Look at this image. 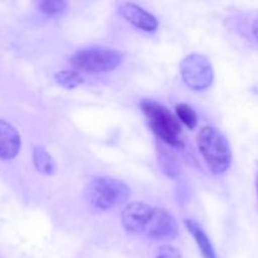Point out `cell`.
I'll list each match as a JSON object with an SVG mask.
<instances>
[{"instance_id": "4", "label": "cell", "mask_w": 258, "mask_h": 258, "mask_svg": "<svg viewBox=\"0 0 258 258\" xmlns=\"http://www.w3.org/2000/svg\"><path fill=\"white\" fill-rule=\"evenodd\" d=\"M70 62L77 71L103 73L117 68L122 63V54L110 48L90 47L76 52Z\"/></svg>"}, {"instance_id": "6", "label": "cell", "mask_w": 258, "mask_h": 258, "mask_svg": "<svg viewBox=\"0 0 258 258\" xmlns=\"http://www.w3.org/2000/svg\"><path fill=\"white\" fill-rule=\"evenodd\" d=\"M153 213V207L145 203L135 202V203L128 204L121 214V222H122L123 228L128 233L145 234Z\"/></svg>"}, {"instance_id": "2", "label": "cell", "mask_w": 258, "mask_h": 258, "mask_svg": "<svg viewBox=\"0 0 258 258\" xmlns=\"http://www.w3.org/2000/svg\"><path fill=\"white\" fill-rule=\"evenodd\" d=\"M197 144L212 173L219 175L228 170L232 163V150L221 131L213 126H204L197 136Z\"/></svg>"}, {"instance_id": "13", "label": "cell", "mask_w": 258, "mask_h": 258, "mask_svg": "<svg viewBox=\"0 0 258 258\" xmlns=\"http://www.w3.org/2000/svg\"><path fill=\"white\" fill-rule=\"evenodd\" d=\"M175 112L178 120L180 122H183L190 130L196 128V126L198 125V115L194 111V108L186 105V103H179V105H176Z\"/></svg>"}, {"instance_id": "8", "label": "cell", "mask_w": 258, "mask_h": 258, "mask_svg": "<svg viewBox=\"0 0 258 258\" xmlns=\"http://www.w3.org/2000/svg\"><path fill=\"white\" fill-rule=\"evenodd\" d=\"M118 12L130 24H133L138 29L144 30L146 33H154L158 29V19L153 14L146 12L144 8L139 7L134 3H125L121 5Z\"/></svg>"}, {"instance_id": "14", "label": "cell", "mask_w": 258, "mask_h": 258, "mask_svg": "<svg viewBox=\"0 0 258 258\" xmlns=\"http://www.w3.org/2000/svg\"><path fill=\"white\" fill-rule=\"evenodd\" d=\"M66 7L67 5L62 0H44V2L39 3L40 12L48 17H58V15L63 14Z\"/></svg>"}, {"instance_id": "16", "label": "cell", "mask_w": 258, "mask_h": 258, "mask_svg": "<svg viewBox=\"0 0 258 258\" xmlns=\"http://www.w3.org/2000/svg\"><path fill=\"white\" fill-rule=\"evenodd\" d=\"M155 258H181V253L173 246H161L156 252Z\"/></svg>"}, {"instance_id": "1", "label": "cell", "mask_w": 258, "mask_h": 258, "mask_svg": "<svg viewBox=\"0 0 258 258\" xmlns=\"http://www.w3.org/2000/svg\"><path fill=\"white\" fill-rule=\"evenodd\" d=\"M140 107L153 133L161 141L173 148H183L180 121L166 106L154 100H143Z\"/></svg>"}, {"instance_id": "5", "label": "cell", "mask_w": 258, "mask_h": 258, "mask_svg": "<svg viewBox=\"0 0 258 258\" xmlns=\"http://www.w3.org/2000/svg\"><path fill=\"white\" fill-rule=\"evenodd\" d=\"M180 75L184 83L194 91H204L213 83L214 72L211 62L204 55L193 53L181 60Z\"/></svg>"}, {"instance_id": "18", "label": "cell", "mask_w": 258, "mask_h": 258, "mask_svg": "<svg viewBox=\"0 0 258 258\" xmlns=\"http://www.w3.org/2000/svg\"><path fill=\"white\" fill-rule=\"evenodd\" d=\"M256 185H257V196H258V176H257V184H256Z\"/></svg>"}, {"instance_id": "7", "label": "cell", "mask_w": 258, "mask_h": 258, "mask_svg": "<svg viewBox=\"0 0 258 258\" xmlns=\"http://www.w3.org/2000/svg\"><path fill=\"white\" fill-rule=\"evenodd\" d=\"M146 237L154 239H170L178 236V223L168 211L154 208L153 217L146 229Z\"/></svg>"}, {"instance_id": "15", "label": "cell", "mask_w": 258, "mask_h": 258, "mask_svg": "<svg viewBox=\"0 0 258 258\" xmlns=\"http://www.w3.org/2000/svg\"><path fill=\"white\" fill-rule=\"evenodd\" d=\"M161 151H163V153H161V156H160V164L161 166H163L164 171H165L169 176L178 175L179 168H178V164H176L175 161V158H174L171 154L166 153L168 150L161 149Z\"/></svg>"}, {"instance_id": "10", "label": "cell", "mask_w": 258, "mask_h": 258, "mask_svg": "<svg viewBox=\"0 0 258 258\" xmlns=\"http://www.w3.org/2000/svg\"><path fill=\"white\" fill-rule=\"evenodd\" d=\"M185 227L188 229L189 233L193 236L194 241H196L197 246H198L199 251H201L202 257L203 258H217L216 251L213 248L211 239L207 236L204 229L197 223L193 219H185Z\"/></svg>"}, {"instance_id": "17", "label": "cell", "mask_w": 258, "mask_h": 258, "mask_svg": "<svg viewBox=\"0 0 258 258\" xmlns=\"http://www.w3.org/2000/svg\"><path fill=\"white\" fill-rule=\"evenodd\" d=\"M252 33H253L254 38L258 40V18L256 20H254L253 25H252Z\"/></svg>"}, {"instance_id": "3", "label": "cell", "mask_w": 258, "mask_h": 258, "mask_svg": "<svg viewBox=\"0 0 258 258\" xmlns=\"http://www.w3.org/2000/svg\"><path fill=\"white\" fill-rule=\"evenodd\" d=\"M131 189L122 181L113 178H96L87 184L85 197L90 204L101 211H107L125 203Z\"/></svg>"}, {"instance_id": "11", "label": "cell", "mask_w": 258, "mask_h": 258, "mask_svg": "<svg viewBox=\"0 0 258 258\" xmlns=\"http://www.w3.org/2000/svg\"><path fill=\"white\" fill-rule=\"evenodd\" d=\"M33 161L39 173L52 175L55 171L54 160L43 146H35L33 150Z\"/></svg>"}, {"instance_id": "12", "label": "cell", "mask_w": 258, "mask_h": 258, "mask_svg": "<svg viewBox=\"0 0 258 258\" xmlns=\"http://www.w3.org/2000/svg\"><path fill=\"white\" fill-rule=\"evenodd\" d=\"M55 81L58 82V85H60L62 87L67 88V90H73V88L78 87L83 83V77L78 71L75 70H64L59 71L58 73H55Z\"/></svg>"}, {"instance_id": "9", "label": "cell", "mask_w": 258, "mask_h": 258, "mask_svg": "<svg viewBox=\"0 0 258 258\" xmlns=\"http://www.w3.org/2000/svg\"><path fill=\"white\" fill-rule=\"evenodd\" d=\"M20 135L17 128L9 122L0 120V159L9 160L19 154Z\"/></svg>"}]
</instances>
